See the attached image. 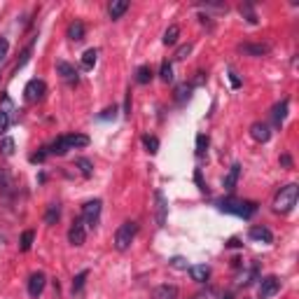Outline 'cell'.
I'll return each mask as SVG.
<instances>
[{"mask_svg": "<svg viewBox=\"0 0 299 299\" xmlns=\"http://www.w3.org/2000/svg\"><path fill=\"white\" fill-rule=\"evenodd\" d=\"M87 145H89V136L66 134V136H59V138L47 147V152L49 154H66L68 150H77V147H87Z\"/></svg>", "mask_w": 299, "mask_h": 299, "instance_id": "1", "label": "cell"}, {"mask_svg": "<svg viewBox=\"0 0 299 299\" xmlns=\"http://www.w3.org/2000/svg\"><path fill=\"white\" fill-rule=\"evenodd\" d=\"M215 206L220 208L222 213L236 215V218H243V220H250L252 215L257 213V203L255 201H241V199H222Z\"/></svg>", "mask_w": 299, "mask_h": 299, "instance_id": "2", "label": "cell"}, {"mask_svg": "<svg viewBox=\"0 0 299 299\" xmlns=\"http://www.w3.org/2000/svg\"><path fill=\"white\" fill-rule=\"evenodd\" d=\"M297 199H299V187H297V185H294V183L285 185V187H281V189H278V194H276L274 210H276V213H281V215L290 213V210L297 206Z\"/></svg>", "mask_w": 299, "mask_h": 299, "instance_id": "3", "label": "cell"}, {"mask_svg": "<svg viewBox=\"0 0 299 299\" xmlns=\"http://www.w3.org/2000/svg\"><path fill=\"white\" fill-rule=\"evenodd\" d=\"M136 234H138V225H136V222L129 220V222H124V225H119V229L115 232V248L119 252L129 250L131 243H134Z\"/></svg>", "mask_w": 299, "mask_h": 299, "instance_id": "4", "label": "cell"}, {"mask_svg": "<svg viewBox=\"0 0 299 299\" xmlns=\"http://www.w3.org/2000/svg\"><path fill=\"white\" fill-rule=\"evenodd\" d=\"M101 210H103V203H101V199L87 201L84 206H82V218H79V220L84 222V227L94 229V227L98 225V220H101Z\"/></svg>", "mask_w": 299, "mask_h": 299, "instance_id": "5", "label": "cell"}, {"mask_svg": "<svg viewBox=\"0 0 299 299\" xmlns=\"http://www.w3.org/2000/svg\"><path fill=\"white\" fill-rule=\"evenodd\" d=\"M45 92H47L45 82L35 77V79H31V82L26 84L24 96H26V101H28V103H37V101H42V98H45Z\"/></svg>", "mask_w": 299, "mask_h": 299, "instance_id": "6", "label": "cell"}, {"mask_svg": "<svg viewBox=\"0 0 299 299\" xmlns=\"http://www.w3.org/2000/svg\"><path fill=\"white\" fill-rule=\"evenodd\" d=\"M68 241H70V245H84L87 227L82 220H75L73 225H70V229H68Z\"/></svg>", "mask_w": 299, "mask_h": 299, "instance_id": "7", "label": "cell"}, {"mask_svg": "<svg viewBox=\"0 0 299 299\" xmlns=\"http://www.w3.org/2000/svg\"><path fill=\"white\" fill-rule=\"evenodd\" d=\"M154 201H157V225L166 227V220H168V201H166V194L161 189L154 192Z\"/></svg>", "mask_w": 299, "mask_h": 299, "instance_id": "8", "label": "cell"}, {"mask_svg": "<svg viewBox=\"0 0 299 299\" xmlns=\"http://www.w3.org/2000/svg\"><path fill=\"white\" fill-rule=\"evenodd\" d=\"M45 285H47V276H45L42 271H35V274H31V278H28V294H31L33 299H37L40 294H42Z\"/></svg>", "mask_w": 299, "mask_h": 299, "instance_id": "9", "label": "cell"}, {"mask_svg": "<svg viewBox=\"0 0 299 299\" xmlns=\"http://www.w3.org/2000/svg\"><path fill=\"white\" fill-rule=\"evenodd\" d=\"M278 287H281V281L276 278V276H267V278H262V283H260V299H269L274 297L276 292H278Z\"/></svg>", "mask_w": 299, "mask_h": 299, "instance_id": "10", "label": "cell"}, {"mask_svg": "<svg viewBox=\"0 0 299 299\" xmlns=\"http://www.w3.org/2000/svg\"><path fill=\"white\" fill-rule=\"evenodd\" d=\"M56 70H59V75H61L66 82H70V84H75V82H77V77H79L77 68L70 66V63H66V61H59V63H56Z\"/></svg>", "mask_w": 299, "mask_h": 299, "instance_id": "11", "label": "cell"}, {"mask_svg": "<svg viewBox=\"0 0 299 299\" xmlns=\"http://www.w3.org/2000/svg\"><path fill=\"white\" fill-rule=\"evenodd\" d=\"M248 236L252 238V241H260V243H271L274 241V234H271V229L269 227H250V232H248Z\"/></svg>", "mask_w": 299, "mask_h": 299, "instance_id": "12", "label": "cell"}, {"mask_svg": "<svg viewBox=\"0 0 299 299\" xmlns=\"http://www.w3.org/2000/svg\"><path fill=\"white\" fill-rule=\"evenodd\" d=\"M250 136H252V141H257V143H267L271 138V129L264 122H255L250 126Z\"/></svg>", "mask_w": 299, "mask_h": 299, "instance_id": "13", "label": "cell"}, {"mask_svg": "<svg viewBox=\"0 0 299 299\" xmlns=\"http://www.w3.org/2000/svg\"><path fill=\"white\" fill-rule=\"evenodd\" d=\"M14 192V180L7 168H0V196H12Z\"/></svg>", "mask_w": 299, "mask_h": 299, "instance_id": "14", "label": "cell"}, {"mask_svg": "<svg viewBox=\"0 0 299 299\" xmlns=\"http://www.w3.org/2000/svg\"><path fill=\"white\" fill-rule=\"evenodd\" d=\"M187 271H189V276H192V281H196V283H206L208 276H210V267H208V264H194V267H189Z\"/></svg>", "mask_w": 299, "mask_h": 299, "instance_id": "15", "label": "cell"}, {"mask_svg": "<svg viewBox=\"0 0 299 299\" xmlns=\"http://www.w3.org/2000/svg\"><path fill=\"white\" fill-rule=\"evenodd\" d=\"M238 176H241V166L232 164V168L227 171L225 180H222V187H225L227 192H234V187H236V183H238Z\"/></svg>", "mask_w": 299, "mask_h": 299, "instance_id": "16", "label": "cell"}, {"mask_svg": "<svg viewBox=\"0 0 299 299\" xmlns=\"http://www.w3.org/2000/svg\"><path fill=\"white\" fill-rule=\"evenodd\" d=\"M154 299H178V287L176 285H168V283H164V285H157L152 292Z\"/></svg>", "mask_w": 299, "mask_h": 299, "instance_id": "17", "label": "cell"}, {"mask_svg": "<svg viewBox=\"0 0 299 299\" xmlns=\"http://www.w3.org/2000/svg\"><path fill=\"white\" fill-rule=\"evenodd\" d=\"M84 33H87L84 24H82V21H73V24L68 26L66 35H68V40H73V42H79V40H84Z\"/></svg>", "mask_w": 299, "mask_h": 299, "instance_id": "18", "label": "cell"}, {"mask_svg": "<svg viewBox=\"0 0 299 299\" xmlns=\"http://www.w3.org/2000/svg\"><path fill=\"white\" fill-rule=\"evenodd\" d=\"M287 98H283L281 103H276L274 105V110H271V117H274V124L276 126H281L283 122H285V117H287Z\"/></svg>", "mask_w": 299, "mask_h": 299, "instance_id": "19", "label": "cell"}, {"mask_svg": "<svg viewBox=\"0 0 299 299\" xmlns=\"http://www.w3.org/2000/svg\"><path fill=\"white\" fill-rule=\"evenodd\" d=\"M129 10V3L126 0H112L110 7H108V14H110V19L115 21V19H119L124 12Z\"/></svg>", "mask_w": 299, "mask_h": 299, "instance_id": "20", "label": "cell"}, {"mask_svg": "<svg viewBox=\"0 0 299 299\" xmlns=\"http://www.w3.org/2000/svg\"><path fill=\"white\" fill-rule=\"evenodd\" d=\"M238 49H241L243 54H248V56H264V54H269L267 45H241Z\"/></svg>", "mask_w": 299, "mask_h": 299, "instance_id": "21", "label": "cell"}, {"mask_svg": "<svg viewBox=\"0 0 299 299\" xmlns=\"http://www.w3.org/2000/svg\"><path fill=\"white\" fill-rule=\"evenodd\" d=\"M59 218H61V206H59V203H49L47 213H45V222H47V225H56Z\"/></svg>", "mask_w": 299, "mask_h": 299, "instance_id": "22", "label": "cell"}, {"mask_svg": "<svg viewBox=\"0 0 299 299\" xmlns=\"http://www.w3.org/2000/svg\"><path fill=\"white\" fill-rule=\"evenodd\" d=\"M96 59H98L96 49H87L84 54H82V70H92L96 66Z\"/></svg>", "mask_w": 299, "mask_h": 299, "instance_id": "23", "label": "cell"}, {"mask_svg": "<svg viewBox=\"0 0 299 299\" xmlns=\"http://www.w3.org/2000/svg\"><path fill=\"white\" fill-rule=\"evenodd\" d=\"M75 166H77L79 171H82V176H84V178H92V176H94V164H92V161H89L87 157L75 159Z\"/></svg>", "mask_w": 299, "mask_h": 299, "instance_id": "24", "label": "cell"}, {"mask_svg": "<svg viewBox=\"0 0 299 299\" xmlns=\"http://www.w3.org/2000/svg\"><path fill=\"white\" fill-rule=\"evenodd\" d=\"M178 35H180V28L178 26H168L166 28V33H164V37H161V42L168 47V45H176L178 42Z\"/></svg>", "mask_w": 299, "mask_h": 299, "instance_id": "25", "label": "cell"}, {"mask_svg": "<svg viewBox=\"0 0 299 299\" xmlns=\"http://www.w3.org/2000/svg\"><path fill=\"white\" fill-rule=\"evenodd\" d=\"M150 79H152V68L150 66H141L136 70V82H138V84H147Z\"/></svg>", "mask_w": 299, "mask_h": 299, "instance_id": "26", "label": "cell"}, {"mask_svg": "<svg viewBox=\"0 0 299 299\" xmlns=\"http://www.w3.org/2000/svg\"><path fill=\"white\" fill-rule=\"evenodd\" d=\"M143 145H145V150L150 154H157L159 152V138H157V136H150V134L143 136Z\"/></svg>", "mask_w": 299, "mask_h": 299, "instance_id": "27", "label": "cell"}, {"mask_svg": "<svg viewBox=\"0 0 299 299\" xmlns=\"http://www.w3.org/2000/svg\"><path fill=\"white\" fill-rule=\"evenodd\" d=\"M159 77H161V82H173V63L171 61H164L161 63V70H159Z\"/></svg>", "mask_w": 299, "mask_h": 299, "instance_id": "28", "label": "cell"}, {"mask_svg": "<svg viewBox=\"0 0 299 299\" xmlns=\"http://www.w3.org/2000/svg\"><path fill=\"white\" fill-rule=\"evenodd\" d=\"M33 238H35V232H33V229H28V232H24V234H21V250H24V252H28V250H31Z\"/></svg>", "mask_w": 299, "mask_h": 299, "instance_id": "29", "label": "cell"}, {"mask_svg": "<svg viewBox=\"0 0 299 299\" xmlns=\"http://www.w3.org/2000/svg\"><path fill=\"white\" fill-rule=\"evenodd\" d=\"M0 150H3L5 157H12V154H14V141L10 138V136H5V138L0 141Z\"/></svg>", "mask_w": 299, "mask_h": 299, "instance_id": "30", "label": "cell"}, {"mask_svg": "<svg viewBox=\"0 0 299 299\" xmlns=\"http://www.w3.org/2000/svg\"><path fill=\"white\" fill-rule=\"evenodd\" d=\"M87 276H89V271H79V274L75 276V281H73V292H82V287H84Z\"/></svg>", "mask_w": 299, "mask_h": 299, "instance_id": "31", "label": "cell"}, {"mask_svg": "<svg viewBox=\"0 0 299 299\" xmlns=\"http://www.w3.org/2000/svg\"><path fill=\"white\" fill-rule=\"evenodd\" d=\"M189 92H192V84H180L176 89V101L178 103H183L185 98H189Z\"/></svg>", "mask_w": 299, "mask_h": 299, "instance_id": "32", "label": "cell"}, {"mask_svg": "<svg viewBox=\"0 0 299 299\" xmlns=\"http://www.w3.org/2000/svg\"><path fill=\"white\" fill-rule=\"evenodd\" d=\"M208 150V136L206 134H199L196 136V154H203Z\"/></svg>", "mask_w": 299, "mask_h": 299, "instance_id": "33", "label": "cell"}, {"mask_svg": "<svg viewBox=\"0 0 299 299\" xmlns=\"http://www.w3.org/2000/svg\"><path fill=\"white\" fill-rule=\"evenodd\" d=\"M189 54H192V42L183 45V47H178V52H176V59H178V61H183V59H187Z\"/></svg>", "mask_w": 299, "mask_h": 299, "instance_id": "34", "label": "cell"}, {"mask_svg": "<svg viewBox=\"0 0 299 299\" xmlns=\"http://www.w3.org/2000/svg\"><path fill=\"white\" fill-rule=\"evenodd\" d=\"M7 129H10V115L0 108V134H5Z\"/></svg>", "mask_w": 299, "mask_h": 299, "instance_id": "35", "label": "cell"}, {"mask_svg": "<svg viewBox=\"0 0 299 299\" xmlns=\"http://www.w3.org/2000/svg\"><path fill=\"white\" fill-rule=\"evenodd\" d=\"M241 14H245L250 24H257V14L252 12V7H250V5H241Z\"/></svg>", "mask_w": 299, "mask_h": 299, "instance_id": "36", "label": "cell"}, {"mask_svg": "<svg viewBox=\"0 0 299 299\" xmlns=\"http://www.w3.org/2000/svg\"><path fill=\"white\" fill-rule=\"evenodd\" d=\"M31 52H33V49L28 47V49H26V52H24V54H21V59H19V63H17V66H14V70H21V68H24L26 63H28V59H31Z\"/></svg>", "mask_w": 299, "mask_h": 299, "instance_id": "37", "label": "cell"}, {"mask_svg": "<svg viewBox=\"0 0 299 299\" xmlns=\"http://www.w3.org/2000/svg\"><path fill=\"white\" fill-rule=\"evenodd\" d=\"M171 267H173V269H185V271H187L189 264H187V260H185V257H173V260H171Z\"/></svg>", "mask_w": 299, "mask_h": 299, "instance_id": "38", "label": "cell"}, {"mask_svg": "<svg viewBox=\"0 0 299 299\" xmlns=\"http://www.w3.org/2000/svg\"><path fill=\"white\" fill-rule=\"evenodd\" d=\"M7 52H10V42H7V37H0V61L7 56Z\"/></svg>", "mask_w": 299, "mask_h": 299, "instance_id": "39", "label": "cell"}, {"mask_svg": "<svg viewBox=\"0 0 299 299\" xmlns=\"http://www.w3.org/2000/svg\"><path fill=\"white\" fill-rule=\"evenodd\" d=\"M124 115L131 117V92H126V103H124Z\"/></svg>", "mask_w": 299, "mask_h": 299, "instance_id": "40", "label": "cell"}, {"mask_svg": "<svg viewBox=\"0 0 299 299\" xmlns=\"http://www.w3.org/2000/svg\"><path fill=\"white\" fill-rule=\"evenodd\" d=\"M115 112H117V108L112 105V108H108V110H103V115H101V119H110V117H115Z\"/></svg>", "mask_w": 299, "mask_h": 299, "instance_id": "41", "label": "cell"}, {"mask_svg": "<svg viewBox=\"0 0 299 299\" xmlns=\"http://www.w3.org/2000/svg\"><path fill=\"white\" fill-rule=\"evenodd\" d=\"M229 79H232V87H234V89H238V87H241V79H238V75L234 73V70L229 73Z\"/></svg>", "mask_w": 299, "mask_h": 299, "instance_id": "42", "label": "cell"}, {"mask_svg": "<svg viewBox=\"0 0 299 299\" xmlns=\"http://www.w3.org/2000/svg\"><path fill=\"white\" fill-rule=\"evenodd\" d=\"M227 245H229V248H238V245H243V243H241L238 238H229V241H227Z\"/></svg>", "mask_w": 299, "mask_h": 299, "instance_id": "43", "label": "cell"}, {"mask_svg": "<svg viewBox=\"0 0 299 299\" xmlns=\"http://www.w3.org/2000/svg\"><path fill=\"white\" fill-rule=\"evenodd\" d=\"M281 164H283V166H292V159L287 157V154H283V157H281Z\"/></svg>", "mask_w": 299, "mask_h": 299, "instance_id": "44", "label": "cell"}, {"mask_svg": "<svg viewBox=\"0 0 299 299\" xmlns=\"http://www.w3.org/2000/svg\"><path fill=\"white\" fill-rule=\"evenodd\" d=\"M192 299H210V297H208L206 292H201V294H194V297H192Z\"/></svg>", "mask_w": 299, "mask_h": 299, "instance_id": "45", "label": "cell"}, {"mask_svg": "<svg viewBox=\"0 0 299 299\" xmlns=\"http://www.w3.org/2000/svg\"><path fill=\"white\" fill-rule=\"evenodd\" d=\"M222 299H234V297H232V294H225V297H222Z\"/></svg>", "mask_w": 299, "mask_h": 299, "instance_id": "46", "label": "cell"}]
</instances>
